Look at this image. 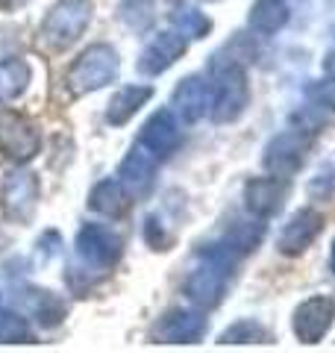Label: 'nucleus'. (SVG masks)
Segmentation results:
<instances>
[{"instance_id":"nucleus-1","label":"nucleus","mask_w":335,"mask_h":353,"mask_svg":"<svg viewBox=\"0 0 335 353\" xmlns=\"http://www.w3.org/2000/svg\"><path fill=\"white\" fill-rule=\"evenodd\" d=\"M236 253L227 245H209L206 250H200V262L188 271V277L183 283L185 297L200 309H215L221 303L223 292H227L230 271L236 265Z\"/></svg>"},{"instance_id":"nucleus-2","label":"nucleus","mask_w":335,"mask_h":353,"mask_svg":"<svg viewBox=\"0 0 335 353\" xmlns=\"http://www.w3.org/2000/svg\"><path fill=\"white\" fill-rule=\"evenodd\" d=\"M250 103V85L244 65L236 59H223L212 65V109L215 124H232Z\"/></svg>"},{"instance_id":"nucleus-3","label":"nucleus","mask_w":335,"mask_h":353,"mask_svg":"<svg viewBox=\"0 0 335 353\" xmlns=\"http://www.w3.org/2000/svg\"><path fill=\"white\" fill-rule=\"evenodd\" d=\"M118 71H121V59L112 44H88L68 68V80L65 83H68L71 94L83 97V94H92L97 88L109 85V83H115Z\"/></svg>"},{"instance_id":"nucleus-4","label":"nucleus","mask_w":335,"mask_h":353,"mask_svg":"<svg viewBox=\"0 0 335 353\" xmlns=\"http://www.w3.org/2000/svg\"><path fill=\"white\" fill-rule=\"evenodd\" d=\"M92 15H94L92 0H59V3L48 9L39 36L50 50H65L85 32V27L92 24Z\"/></svg>"},{"instance_id":"nucleus-5","label":"nucleus","mask_w":335,"mask_h":353,"mask_svg":"<svg viewBox=\"0 0 335 353\" xmlns=\"http://www.w3.org/2000/svg\"><path fill=\"white\" fill-rule=\"evenodd\" d=\"M74 248H77V256H80L88 268L109 271V268H115V265L121 262L124 241H121V236L112 227L88 221V224H83L80 230H77Z\"/></svg>"},{"instance_id":"nucleus-6","label":"nucleus","mask_w":335,"mask_h":353,"mask_svg":"<svg viewBox=\"0 0 335 353\" xmlns=\"http://www.w3.org/2000/svg\"><path fill=\"white\" fill-rule=\"evenodd\" d=\"M41 150V132L27 115L12 112V109H0V153L15 162L24 165L36 159Z\"/></svg>"},{"instance_id":"nucleus-7","label":"nucleus","mask_w":335,"mask_h":353,"mask_svg":"<svg viewBox=\"0 0 335 353\" xmlns=\"http://www.w3.org/2000/svg\"><path fill=\"white\" fill-rule=\"evenodd\" d=\"M312 150V132L306 130H283L279 136H274L265 148V168L274 176H294Z\"/></svg>"},{"instance_id":"nucleus-8","label":"nucleus","mask_w":335,"mask_h":353,"mask_svg":"<svg viewBox=\"0 0 335 353\" xmlns=\"http://www.w3.org/2000/svg\"><path fill=\"white\" fill-rule=\"evenodd\" d=\"M332 321H335V301L327 294H315L294 309L292 330L303 345H318L329 333Z\"/></svg>"},{"instance_id":"nucleus-9","label":"nucleus","mask_w":335,"mask_h":353,"mask_svg":"<svg viewBox=\"0 0 335 353\" xmlns=\"http://www.w3.org/2000/svg\"><path fill=\"white\" fill-rule=\"evenodd\" d=\"M188 50V39L183 36L180 30H165V32H156V36L148 41V48L141 50L139 57V71L148 74V77H159L165 74L171 65L183 57Z\"/></svg>"},{"instance_id":"nucleus-10","label":"nucleus","mask_w":335,"mask_h":353,"mask_svg":"<svg viewBox=\"0 0 335 353\" xmlns=\"http://www.w3.org/2000/svg\"><path fill=\"white\" fill-rule=\"evenodd\" d=\"M36 201H39V180H36V174L15 171V174L6 176L3 192H0V203H3V215L9 221H18V224L30 221L32 209H36Z\"/></svg>"},{"instance_id":"nucleus-11","label":"nucleus","mask_w":335,"mask_h":353,"mask_svg":"<svg viewBox=\"0 0 335 353\" xmlns=\"http://www.w3.org/2000/svg\"><path fill=\"white\" fill-rule=\"evenodd\" d=\"M323 230V215L318 209H297V212L285 221V227L276 236V250L285 256H300L312 241L321 236Z\"/></svg>"},{"instance_id":"nucleus-12","label":"nucleus","mask_w":335,"mask_h":353,"mask_svg":"<svg viewBox=\"0 0 335 353\" xmlns=\"http://www.w3.org/2000/svg\"><path fill=\"white\" fill-rule=\"evenodd\" d=\"M288 197V180L285 176H256L244 185V206L253 218H274L283 209Z\"/></svg>"},{"instance_id":"nucleus-13","label":"nucleus","mask_w":335,"mask_h":353,"mask_svg":"<svg viewBox=\"0 0 335 353\" xmlns=\"http://www.w3.org/2000/svg\"><path fill=\"white\" fill-rule=\"evenodd\" d=\"M156 168H159V157L150 148H144L141 141H136L124 157V162L118 165V180L124 183L130 194H144L153 185Z\"/></svg>"},{"instance_id":"nucleus-14","label":"nucleus","mask_w":335,"mask_h":353,"mask_svg":"<svg viewBox=\"0 0 335 353\" xmlns=\"http://www.w3.org/2000/svg\"><path fill=\"white\" fill-rule=\"evenodd\" d=\"M171 109H174V115H180L185 121V124L200 121L212 109V83H206L203 77H185V80L174 88Z\"/></svg>"},{"instance_id":"nucleus-15","label":"nucleus","mask_w":335,"mask_h":353,"mask_svg":"<svg viewBox=\"0 0 335 353\" xmlns=\"http://www.w3.org/2000/svg\"><path fill=\"white\" fill-rule=\"evenodd\" d=\"M156 339L165 345H192V341L203 339L206 333V318L194 312V309H174L168 312L159 324H156Z\"/></svg>"},{"instance_id":"nucleus-16","label":"nucleus","mask_w":335,"mask_h":353,"mask_svg":"<svg viewBox=\"0 0 335 353\" xmlns=\"http://www.w3.org/2000/svg\"><path fill=\"white\" fill-rule=\"evenodd\" d=\"M139 141L144 148H150L159 159H165L168 153H174L176 145H180V124H176L174 109H159V112H153L148 121H144Z\"/></svg>"},{"instance_id":"nucleus-17","label":"nucleus","mask_w":335,"mask_h":353,"mask_svg":"<svg viewBox=\"0 0 335 353\" xmlns=\"http://www.w3.org/2000/svg\"><path fill=\"white\" fill-rule=\"evenodd\" d=\"M15 303L24 309L30 318H36V321L44 324V327L59 324L65 318V312H68L59 297L50 294V292H44V289H21L15 294Z\"/></svg>"},{"instance_id":"nucleus-18","label":"nucleus","mask_w":335,"mask_h":353,"mask_svg":"<svg viewBox=\"0 0 335 353\" xmlns=\"http://www.w3.org/2000/svg\"><path fill=\"white\" fill-rule=\"evenodd\" d=\"M88 206L103 218L118 221L130 212V192L124 189V183H121L118 176L115 180H100L92 189V194H88Z\"/></svg>"},{"instance_id":"nucleus-19","label":"nucleus","mask_w":335,"mask_h":353,"mask_svg":"<svg viewBox=\"0 0 335 353\" xmlns=\"http://www.w3.org/2000/svg\"><path fill=\"white\" fill-rule=\"evenodd\" d=\"M150 97H153V85H124V88H118L115 97L109 101V109H106V124H112V127L127 124V121L136 115Z\"/></svg>"},{"instance_id":"nucleus-20","label":"nucleus","mask_w":335,"mask_h":353,"mask_svg":"<svg viewBox=\"0 0 335 353\" xmlns=\"http://www.w3.org/2000/svg\"><path fill=\"white\" fill-rule=\"evenodd\" d=\"M32 80V68L27 59H0V103L15 101L18 94L27 92V85Z\"/></svg>"},{"instance_id":"nucleus-21","label":"nucleus","mask_w":335,"mask_h":353,"mask_svg":"<svg viewBox=\"0 0 335 353\" xmlns=\"http://www.w3.org/2000/svg\"><path fill=\"white\" fill-rule=\"evenodd\" d=\"M285 21H288L285 0H256L247 15L250 30L262 32V36H274L276 30L285 27Z\"/></svg>"},{"instance_id":"nucleus-22","label":"nucleus","mask_w":335,"mask_h":353,"mask_svg":"<svg viewBox=\"0 0 335 353\" xmlns=\"http://www.w3.org/2000/svg\"><path fill=\"white\" fill-rule=\"evenodd\" d=\"M262 239H265L262 218L259 221H236V224L227 230V236H223V245L236 253V256H244V253L256 250V245H259Z\"/></svg>"},{"instance_id":"nucleus-23","label":"nucleus","mask_w":335,"mask_h":353,"mask_svg":"<svg viewBox=\"0 0 335 353\" xmlns=\"http://www.w3.org/2000/svg\"><path fill=\"white\" fill-rule=\"evenodd\" d=\"M171 24H174V30H180L185 39H203L212 30V21L194 6H174L171 9Z\"/></svg>"},{"instance_id":"nucleus-24","label":"nucleus","mask_w":335,"mask_h":353,"mask_svg":"<svg viewBox=\"0 0 335 353\" xmlns=\"http://www.w3.org/2000/svg\"><path fill=\"white\" fill-rule=\"evenodd\" d=\"M118 15L132 32H144V30H150L153 18H156L153 15V0H121Z\"/></svg>"},{"instance_id":"nucleus-25","label":"nucleus","mask_w":335,"mask_h":353,"mask_svg":"<svg viewBox=\"0 0 335 353\" xmlns=\"http://www.w3.org/2000/svg\"><path fill=\"white\" fill-rule=\"evenodd\" d=\"M250 341H267V330L256 321H238L221 333V345H250Z\"/></svg>"},{"instance_id":"nucleus-26","label":"nucleus","mask_w":335,"mask_h":353,"mask_svg":"<svg viewBox=\"0 0 335 353\" xmlns=\"http://www.w3.org/2000/svg\"><path fill=\"white\" fill-rule=\"evenodd\" d=\"M30 336H32V330L27 324V318L0 309V341H27Z\"/></svg>"},{"instance_id":"nucleus-27","label":"nucleus","mask_w":335,"mask_h":353,"mask_svg":"<svg viewBox=\"0 0 335 353\" xmlns=\"http://www.w3.org/2000/svg\"><path fill=\"white\" fill-rule=\"evenodd\" d=\"M306 97L312 101V106H321V109H329V112H335V77L312 83L306 88Z\"/></svg>"},{"instance_id":"nucleus-28","label":"nucleus","mask_w":335,"mask_h":353,"mask_svg":"<svg viewBox=\"0 0 335 353\" xmlns=\"http://www.w3.org/2000/svg\"><path fill=\"white\" fill-rule=\"evenodd\" d=\"M332 192H335V159L323 165L315 180L309 183V197H329Z\"/></svg>"},{"instance_id":"nucleus-29","label":"nucleus","mask_w":335,"mask_h":353,"mask_svg":"<svg viewBox=\"0 0 335 353\" xmlns=\"http://www.w3.org/2000/svg\"><path fill=\"white\" fill-rule=\"evenodd\" d=\"M144 239H148V245L153 250H168V245H171V233L162 227L159 218H148V224H144Z\"/></svg>"},{"instance_id":"nucleus-30","label":"nucleus","mask_w":335,"mask_h":353,"mask_svg":"<svg viewBox=\"0 0 335 353\" xmlns=\"http://www.w3.org/2000/svg\"><path fill=\"white\" fill-rule=\"evenodd\" d=\"M323 71H327L329 77H335V50L329 53V57H327V59H323Z\"/></svg>"},{"instance_id":"nucleus-31","label":"nucleus","mask_w":335,"mask_h":353,"mask_svg":"<svg viewBox=\"0 0 335 353\" xmlns=\"http://www.w3.org/2000/svg\"><path fill=\"white\" fill-rule=\"evenodd\" d=\"M21 3H27V0H0V9H18Z\"/></svg>"},{"instance_id":"nucleus-32","label":"nucleus","mask_w":335,"mask_h":353,"mask_svg":"<svg viewBox=\"0 0 335 353\" xmlns=\"http://www.w3.org/2000/svg\"><path fill=\"white\" fill-rule=\"evenodd\" d=\"M329 262H332V271H335V245H332V259Z\"/></svg>"}]
</instances>
